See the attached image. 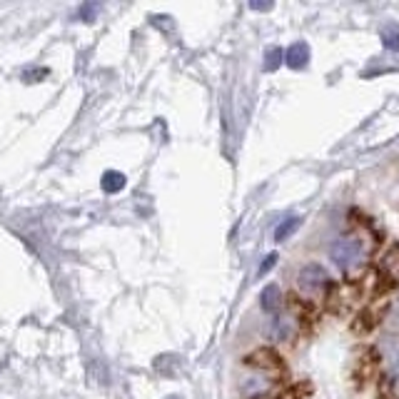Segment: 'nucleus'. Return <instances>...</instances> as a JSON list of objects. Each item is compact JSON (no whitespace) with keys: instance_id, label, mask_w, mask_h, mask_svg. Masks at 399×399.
I'll return each mask as SVG.
<instances>
[{"instance_id":"nucleus-8","label":"nucleus","mask_w":399,"mask_h":399,"mask_svg":"<svg viewBox=\"0 0 399 399\" xmlns=\"http://www.w3.org/2000/svg\"><path fill=\"white\" fill-rule=\"evenodd\" d=\"M300 225H302V217H287V220L282 222V225L275 230V240H277V242L290 240V237L295 235L297 230H300Z\"/></svg>"},{"instance_id":"nucleus-2","label":"nucleus","mask_w":399,"mask_h":399,"mask_svg":"<svg viewBox=\"0 0 399 399\" xmlns=\"http://www.w3.org/2000/svg\"><path fill=\"white\" fill-rule=\"evenodd\" d=\"M360 255H362V240L360 237H340L330 250L332 262H335L337 267H342V270H347V267L355 265V262L360 260Z\"/></svg>"},{"instance_id":"nucleus-4","label":"nucleus","mask_w":399,"mask_h":399,"mask_svg":"<svg viewBox=\"0 0 399 399\" xmlns=\"http://www.w3.org/2000/svg\"><path fill=\"white\" fill-rule=\"evenodd\" d=\"M297 285H300V290H305V292H317V290H322V287L330 285V277H327V270L322 265H317V262H307V265L300 267V272H297Z\"/></svg>"},{"instance_id":"nucleus-1","label":"nucleus","mask_w":399,"mask_h":399,"mask_svg":"<svg viewBox=\"0 0 399 399\" xmlns=\"http://www.w3.org/2000/svg\"><path fill=\"white\" fill-rule=\"evenodd\" d=\"M380 372V352L375 347H367L365 352H360V357L355 360L352 367V380L357 387H365L370 380H375V375Z\"/></svg>"},{"instance_id":"nucleus-9","label":"nucleus","mask_w":399,"mask_h":399,"mask_svg":"<svg viewBox=\"0 0 399 399\" xmlns=\"http://www.w3.org/2000/svg\"><path fill=\"white\" fill-rule=\"evenodd\" d=\"M125 188V175L118 173V170H108V173L103 175V190L105 193H120V190Z\"/></svg>"},{"instance_id":"nucleus-5","label":"nucleus","mask_w":399,"mask_h":399,"mask_svg":"<svg viewBox=\"0 0 399 399\" xmlns=\"http://www.w3.org/2000/svg\"><path fill=\"white\" fill-rule=\"evenodd\" d=\"M285 63L292 70L307 68V63H310V48H307V43H292L285 53Z\"/></svg>"},{"instance_id":"nucleus-14","label":"nucleus","mask_w":399,"mask_h":399,"mask_svg":"<svg viewBox=\"0 0 399 399\" xmlns=\"http://www.w3.org/2000/svg\"><path fill=\"white\" fill-rule=\"evenodd\" d=\"M275 265H277V255H275V252H272V255H267L265 260H262V265H260V270H257V275H260V277H265L267 272H270Z\"/></svg>"},{"instance_id":"nucleus-17","label":"nucleus","mask_w":399,"mask_h":399,"mask_svg":"<svg viewBox=\"0 0 399 399\" xmlns=\"http://www.w3.org/2000/svg\"><path fill=\"white\" fill-rule=\"evenodd\" d=\"M250 8H252V10H270L272 3H260V0H252Z\"/></svg>"},{"instance_id":"nucleus-18","label":"nucleus","mask_w":399,"mask_h":399,"mask_svg":"<svg viewBox=\"0 0 399 399\" xmlns=\"http://www.w3.org/2000/svg\"><path fill=\"white\" fill-rule=\"evenodd\" d=\"M165 399H180V397H175V395H173V397H165Z\"/></svg>"},{"instance_id":"nucleus-15","label":"nucleus","mask_w":399,"mask_h":399,"mask_svg":"<svg viewBox=\"0 0 399 399\" xmlns=\"http://www.w3.org/2000/svg\"><path fill=\"white\" fill-rule=\"evenodd\" d=\"M95 13H98V5H95V3H88V5H83V8H80V18H83V20H88V23H90V20H93L95 18Z\"/></svg>"},{"instance_id":"nucleus-12","label":"nucleus","mask_w":399,"mask_h":399,"mask_svg":"<svg viewBox=\"0 0 399 399\" xmlns=\"http://www.w3.org/2000/svg\"><path fill=\"white\" fill-rule=\"evenodd\" d=\"M377 399H399V392H397V380L395 377H385L380 385V395H377Z\"/></svg>"},{"instance_id":"nucleus-11","label":"nucleus","mask_w":399,"mask_h":399,"mask_svg":"<svg viewBox=\"0 0 399 399\" xmlns=\"http://www.w3.org/2000/svg\"><path fill=\"white\" fill-rule=\"evenodd\" d=\"M382 45L399 53V28L397 25H387V28L382 30Z\"/></svg>"},{"instance_id":"nucleus-16","label":"nucleus","mask_w":399,"mask_h":399,"mask_svg":"<svg viewBox=\"0 0 399 399\" xmlns=\"http://www.w3.org/2000/svg\"><path fill=\"white\" fill-rule=\"evenodd\" d=\"M310 387H305V385H297V387H292L290 392H285L280 399H302V392H307Z\"/></svg>"},{"instance_id":"nucleus-3","label":"nucleus","mask_w":399,"mask_h":399,"mask_svg":"<svg viewBox=\"0 0 399 399\" xmlns=\"http://www.w3.org/2000/svg\"><path fill=\"white\" fill-rule=\"evenodd\" d=\"M245 365L255 367V370H262V372H275V375L287 372L285 360H282L275 350H270V347H260V350L250 352V355L245 357Z\"/></svg>"},{"instance_id":"nucleus-13","label":"nucleus","mask_w":399,"mask_h":399,"mask_svg":"<svg viewBox=\"0 0 399 399\" xmlns=\"http://www.w3.org/2000/svg\"><path fill=\"white\" fill-rule=\"evenodd\" d=\"M282 60H285V53L280 48H270L265 55V70H277Z\"/></svg>"},{"instance_id":"nucleus-10","label":"nucleus","mask_w":399,"mask_h":399,"mask_svg":"<svg viewBox=\"0 0 399 399\" xmlns=\"http://www.w3.org/2000/svg\"><path fill=\"white\" fill-rule=\"evenodd\" d=\"M290 332H292V325L287 320H282V317H277L275 320V325H272V332H270V337L275 342H285L287 337H290Z\"/></svg>"},{"instance_id":"nucleus-6","label":"nucleus","mask_w":399,"mask_h":399,"mask_svg":"<svg viewBox=\"0 0 399 399\" xmlns=\"http://www.w3.org/2000/svg\"><path fill=\"white\" fill-rule=\"evenodd\" d=\"M260 305L265 312H272V315H277V312L282 310V305H285V297H282L280 287L277 285H267L265 290H262L260 295Z\"/></svg>"},{"instance_id":"nucleus-7","label":"nucleus","mask_w":399,"mask_h":399,"mask_svg":"<svg viewBox=\"0 0 399 399\" xmlns=\"http://www.w3.org/2000/svg\"><path fill=\"white\" fill-rule=\"evenodd\" d=\"M377 322L380 320H377L375 310H362V312H357V317L352 320V332H355V335H367V332L375 330Z\"/></svg>"}]
</instances>
